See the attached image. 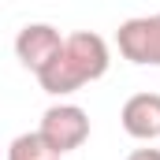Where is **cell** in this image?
<instances>
[{
    "instance_id": "obj_1",
    "label": "cell",
    "mask_w": 160,
    "mask_h": 160,
    "mask_svg": "<svg viewBox=\"0 0 160 160\" xmlns=\"http://www.w3.org/2000/svg\"><path fill=\"white\" fill-rule=\"evenodd\" d=\"M108 63H112L108 41L93 30H78V34H67L60 41L56 56L38 71V86L52 97H67V93H78L89 82L104 78Z\"/></svg>"
},
{
    "instance_id": "obj_2",
    "label": "cell",
    "mask_w": 160,
    "mask_h": 160,
    "mask_svg": "<svg viewBox=\"0 0 160 160\" xmlns=\"http://www.w3.org/2000/svg\"><path fill=\"white\" fill-rule=\"evenodd\" d=\"M38 138L52 153H60V157L82 149L86 138H89V116H86V108H78V104H52V108H45Z\"/></svg>"
},
{
    "instance_id": "obj_3",
    "label": "cell",
    "mask_w": 160,
    "mask_h": 160,
    "mask_svg": "<svg viewBox=\"0 0 160 160\" xmlns=\"http://www.w3.org/2000/svg\"><path fill=\"white\" fill-rule=\"evenodd\" d=\"M119 56L138 67H160V11L157 15H134L116 30Z\"/></svg>"
},
{
    "instance_id": "obj_4",
    "label": "cell",
    "mask_w": 160,
    "mask_h": 160,
    "mask_svg": "<svg viewBox=\"0 0 160 160\" xmlns=\"http://www.w3.org/2000/svg\"><path fill=\"white\" fill-rule=\"evenodd\" d=\"M60 41H63V34H60L52 22H26V26L19 30V38H15V56H19V63H22L26 71L38 75L41 67L56 56Z\"/></svg>"
},
{
    "instance_id": "obj_5",
    "label": "cell",
    "mask_w": 160,
    "mask_h": 160,
    "mask_svg": "<svg viewBox=\"0 0 160 160\" xmlns=\"http://www.w3.org/2000/svg\"><path fill=\"white\" fill-rule=\"evenodd\" d=\"M123 130L138 142H157L160 138V93H134L127 97L119 112Z\"/></svg>"
},
{
    "instance_id": "obj_6",
    "label": "cell",
    "mask_w": 160,
    "mask_h": 160,
    "mask_svg": "<svg viewBox=\"0 0 160 160\" xmlns=\"http://www.w3.org/2000/svg\"><path fill=\"white\" fill-rule=\"evenodd\" d=\"M8 160H60V153H52L34 130V134H19L8 145Z\"/></svg>"
},
{
    "instance_id": "obj_7",
    "label": "cell",
    "mask_w": 160,
    "mask_h": 160,
    "mask_svg": "<svg viewBox=\"0 0 160 160\" xmlns=\"http://www.w3.org/2000/svg\"><path fill=\"white\" fill-rule=\"evenodd\" d=\"M127 160H160V149H134Z\"/></svg>"
}]
</instances>
